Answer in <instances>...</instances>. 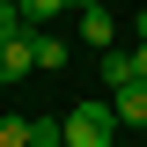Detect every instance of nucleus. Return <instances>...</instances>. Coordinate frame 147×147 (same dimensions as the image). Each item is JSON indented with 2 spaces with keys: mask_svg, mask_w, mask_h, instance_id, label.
Masks as SVG:
<instances>
[{
  "mask_svg": "<svg viewBox=\"0 0 147 147\" xmlns=\"http://www.w3.org/2000/svg\"><path fill=\"white\" fill-rule=\"evenodd\" d=\"M110 132H118L110 103H81V110L59 118V147H110Z\"/></svg>",
  "mask_w": 147,
  "mask_h": 147,
  "instance_id": "nucleus-1",
  "label": "nucleus"
},
{
  "mask_svg": "<svg viewBox=\"0 0 147 147\" xmlns=\"http://www.w3.org/2000/svg\"><path fill=\"white\" fill-rule=\"evenodd\" d=\"M30 74H37V30H22V37L0 44V88L7 81H30Z\"/></svg>",
  "mask_w": 147,
  "mask_h": 147,
  "instance_id": "nucleus-2",
  "label": "nucleus"
},
{
  "mask_svg": "<svg viewBox=\"0 0 147 147\" xmlns=\"http://www.w3.org/2000/svg\"><path fill=\"white\" fill-rule=\"evenodd\" d=\"M110 118H118V125H147V81L110 88Z\"/></svg>",
  "mask_w": 147,
  "mask_h": 147,
  "instance_id": "nucleus-3",
  "label": "nucleus"
},
{
  "mask_svg": "<svg viewBox=\"0 0 147 147\" xmlns=\"http://www.w3.org/2000/svg\"><path fill=\"white\" fill-rule=\"evenodd\" d=\"M110 37H118V22H110L103 7H88V15H81V44H96V52H110Z\"/></svg>",
  "mask_w": 147,
  "mask_h": 147,
  "instance_id": "nucleus-4",
  "label": "nucleus"
},
{
  "mask_svg": "<svg viewBox=\"0 0 147 147\" xmlns=\"http://www.w3.org/2000/svg\"><path fill=\"white\" fill-rule=\"evenodd\" d=\"M59 66H66V37L37 30V74H59Z\"/></svg>",
  "mask_w": 147,
  "mask_h": 147,
  "instance_id": "nucleus-5",
  "label": "nucleus"
},
{
  "mask_svg": "<svg viewBox=\"0 0 147 147\" xmlns=\"http://www.w3.org/2000/svg\"><path fill=\"white\" fill-rule=\"evenodd\" d=\"M15 7H22V22H30V30H44L52 15H66L74 0H15Z\"/></svg>",
  "mask_w": 147,
  "mask_h": 147,
  "instance_id": "nucleus-6",
  "label": "nucleus"
},
{
  "mask_svg": "<svg viewBox=\"0 0 147 147\" xmlns=\"http://www.w3.org/2000/svg\"><path fill=\"white\" fill-rule=\"evenodd\" d=\"M132 81V52H103V88H125Z\"/></svg>",
  "mask_w": 147,
  "mask_h": 147,
  "instance_id": "nucleus-7",
  "label": "nucleus"
},
{
  "mask_svg": "<svg viewBox=\"0 0 147 147\" xmlns=\"http://www.w3.org/2000/svg\"><path fill=\"white\" fill-rule=\"evenodd\" d=\"M0 147H30V118H15V110H0Z\"/></svg>",
  "mask_w": 147,
  "mask_h": 147,
  "instance_id": "nucleus-8",
  "label": "nucleus"
},
{
  "mask_svg": "<svg viewBox=\"0 0 147 147\" xmlns=\"http://www.w3.org/2000/svg\"><path fill=\"white\" fill-rule=\"evenodd\" d=\"M30 147H59V125H52V118H30Z\"/></svg>",
  "mask_w": 147,
  "mask_h": 147,
  "instance_id": "nucleus-9",
  "label": "nucleus"
},
{
  "mask_svg": "<svg viewBox=\"0 0 147 147\" xmlns=\"http://www.w3.org/2000/svg\"><path fill=\"white\" fill-rule=\"evenodd\" d=\"M132 81H147V44H140V52H132Z\"/></svg>",
  "mask_w": 147,
  "mask_h": 147,
  "instance_id": "nucleus-10",
  "label": "nucleus"
},
{
  "mask_svg": "<svg viewBox=\"0 0 147 147\" xmlns=\"http://www.w3.org/2000/svg\"><path fill=\"white\" fill-rule=\"evenodd\" d=\"M88 7H103V0H74V15H88Z\"/></svg>",
  "mask_w": 147,
  "mask_h": 147,
  "instance_id": "nucleus-11",
  "label": "nucleus"
},
{
  "mask_svg": "<svg viewBox=\"0 0 147 147\" xmlns=\"http://www.w3.org/2000/svg\"><path fill=\"white\" fill-rule=\"evenodd\" d=\"M132 30H140V44H147V15H132Z\"/></svg>",
  "mask_w": 147,
  "mask_h": 147,
  "instance_id": "nucleus-12",
  "label": "nucleus"
},
{
  "mask_svg": "<svg viewBox=\"0 0 147 147\" xmlns=\"http://www.w3.org/2000/svg\"><path fill=\"white\" fill-rule=\"evenodd\" d=\"M0 7H15V0H0Z\"/></svg>",
  "mask_w": 147,
  "mask_h": 147,
  "instance_id": "nucleus-13",
  "label": "nucleus"
}]
</instances>
